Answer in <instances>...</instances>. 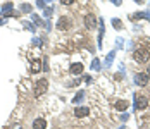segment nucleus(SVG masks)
Instances as JSON below:
<instances>
[{"instance_id":"nucleus-20","label":"nucleus","mask_w":150,"mask_h":129,"mask_svg":"<svg viewBox=\"0 0 150 129\" xmlns=\"http://www.w3.org/2000/svg\"><path fill=\"white\" fill-rule=\"evenodd\" d=\"M73 2H74V0H60V3H62V5H71Z\"/></svg>"},{"instance_id":"nucleus-25","label":"nucleus","mask_w":150,"mask_h":129,"mask_svg":"<svg viewBox=\"0 0 150 129\" xmlns=\"http://www.w3.org/2000/svg\"><path fill=\"white\" fill-rule=\"evenodd\" d=\"M114 3H116V5H119V3H121V0H112Z\"/></svg>"},{"instance_id":"nucleus-27","label":"nucleus","mask_w":150,"mask_h":129,"mask_svg":"<svg viewBox=\"0 0 150 129\" xmlns=\"http://www.w3.org/2000/svg\"><path fill=\"white\" fill-rule=\"evenodd\" d=\"M121 129H124V128H121Z\"/></svg>"},{"instance_id":"nucleus-14","label":"nucleus","mask_w":150,"mask_h":129,"mask_svg":"<svg viewBox=\"0 0 150 129\" xmlns=\"http://www.w3.org/2000/svg\"><path fill=\"white\" fill-rule=\"evenodd\" d=\"M83 98H85V91H78V95L73 98V103H79Z\"/></svg>"},{"instance_id":"nucleus-4","label":"nucleus","mask_w":150,"mask_h":129,"mask_svg":"<svg viewBox=\"0 0 150 129\" xmlns=\"http://www.w3.org/2000/svg\"><path fill=\"white\" fill-rule=\"evenodd\" d=\"M71 17H67V16H62V17H59L57 21V29H60V31H66V29H69L71 28Z\"/></svg>"},{"instance_id":"nucleus-11","label":"nucleus","mask_w":150,"mask_h":129,"mask_svg":"<svg viewBox=\"0 0 150 129\" xmlns=\"http://www.w3.org/2000/svg\"><path fill=\"white\" fill-rule=\"evenodd\" d=\"M131 19H147V21H150V10L149 12H138V14H133Z\"/></svg>"},{"instance_id":"nucleus-18","label":"nucleus","mask_w":150,"mask_h":129,"mask_svg":"<svg viewBox=\"0 0 150 129\" xmlns=\"http://www.w3.org/2000/svg\"><path fill=\"white\" fill-rule=\"evenodd\" d=\"M112 26L116 28V29H121V28H123V24H121L119 19H112Z\"/></svg>"},{"instance_id":"nucleus-7","label":"nucleus","mask_w":150,"mask_h":129,"mask_svg":"<svg viewBox=\"0 0 150 129\" xmlns=\"http://www.w3.org/2000/svg\"><path fill=\"white\" fill-rule=\"evenodd\" d=\"M88 114H90V109H88V107L79 105V107H76V109H74V115H76V117H86Z\"/></svg>"},{"instance_id":"nucleus-2","label":"nucleus","mask_w":150,"mask_h":129,"mask_svg":"<svg viewBox=\"0 0 150 129\" xmlns=\"http://www.w3.org/2000/svg\"><path fill=\"white\" fill-rule=\"evenodd\" d=\"M47 88H48V79H45V77L38 79L35 84V96H41L43 93H47Z\"/></svg>"},{"instance_id":"nucleus-6","label":"nucleus","mask_w":150,"mask_h":129,"mask_svg":"<svg viewBox=\"0 0 150 129\" xmlns=\"http://www.w3.org/2000/svg\"><path fill=\"white\" fill-rule=\"evenodd\" d=\"M85 26H86L88 29L97 28V17H95L93 14H86V16H85Z\"/></svg>"},{"instance_id":"nucleus-17","label":"nucleus","mask_w":150,"mask_h":129,"mask_svg":"<svg viewBox=\"0 0 150 129\" xmlns=\"http://www.w3.org/2000/svg\"><path fill=\"white\" fill-rule=\"evenodd\" d=\"M114 57H116V52H111V54L107 55V59H105V64H107V66H109V64L114 60Z\"/></svg>"},{"instance_id":"nucleus-21","label":"nucleus","mask_w":150,"mask_h":129,"mask_svg":"<svg viewBox=\"0 0 150 129\" xmlns=\"http://www.w3.org/2000/svg\"><path fill=\"white\" fill-rule=\"evenodd\" d=\"M36 5L40 7V9H43V7H45V0H38V2H36Z\"/></svg>"},{"instance_id":"nucleus-12","label":"nucleus","mask_w":150,"mask_h":129,"mask_svg":"<svg viewBox=\"0 0 150 129\" xmlns=\"http://www.w3.org/2000/svg\"><path fill=\"white\" fill-rule=\"evenodd\" d=\"M41 69V60L36 59V60H33V67H31V73H38Z\"/></svg>"},{"instance_id":"nucleus-5","label":"nucleus","mask_w":150,"mask_h":129,"mask_svg":"<svg viewBox=\"0 0 150 129\" xmlns=\"http://www.w3.org/2000/svg\"><path fill=\"white\" fill-rule=\"evenodd\" d=\"M135 83L138 86H147L149 84V76H147V73H136L135 74Z\"/></svg>"},{"instance_id":"nucleus-15","label":"nucleus","mask_w":150,"mask_h":129,"mask_svg":"<svg viewBox=\"0 0 150 129\" xmlns=\"http://www.w3.org/2000/svg\"><path fill=\"white\" fill-rule=\"evenodd\" d=\"M100 67H102V66H100V60H98V59H93V62H92V69H93V71H100Z\"/></svg>"},{"instance_id":"nucleus-8","label":"nucleus","mask_w":150,"mask_h":129,"mask_svg":"<svg viewBox=\"0 0 150 129\" xmlns=\"http://www.w3.org/2000/svg\"><path fill=\"white\" fill-rule=\"evenodd\" d=\"M128 107H130L128 100H117V102H116V109H117V110L126 112V110H128Z\"/></svg>"},{"instance_id":"nucleus-19","label":"nucleus","mask_w":150,"mask_h":129,"mask_svg":"<svg viewBox=\"0 0 150 129\" xmlns=\"http://www.w3.org/2000/svg\"><path fill=\"white\" fill-rule=\"evenodd\" d=\"M52 10H54V9H50V7H48V9H45V16H47V17H50V16H52Z\"/></svg>"},{"instance_id":"nucleus-16","label":"nucleus","mask_w":150,"mask_h":129,"mask_svg":"<svg viewBox=\"0 0 150 129\" xmlns=\"http://www.w3.org/2000/svg\"><path fill=\"white\" fill-rule=\"evenodd\" d=\"M31 10H33V7L29 3H22L21 5V12H31Z\"/></svg>"},{"instance_id":"nucleus-3","label":"nucleus","mask_w":150,"mask_h":129,"mask_svg":"<svg viewBox=\"0 0 150 129\" xmlns=\"http://www.w3.org/2000/svg\"><path fill=\"white\" fill-rule=\"evenodd\" d=\"M147 107H149V98H147V96L140 95V96L135 98V109H136V110H145Z\"/></svg>"},{"instance_id":"nucleus-1","label":"nucleus","mask_w":150,"mask_h":129,"mask_svg":"<svg viewBox=\"0 0 150 129\" xmlns=\"http://www.w3.org/2000/svg\"><path fill=\"white\" fill-rule=\"evenodd\" d=\"M149 57H150V52L147 48H138V50H135V54H133V59H135L138 64L149 62Z\"/></svg>"},{"instance_id":"nucleus-22","label":"nucleus","mask_w":150,"mask_h":129,"mask_svg":"<svg viewBox=\"0 0 150 129\" xmlns=\"http://www.w3.org/2000/svg\"><path fill=\"white\" fill-rule=\"evenodd\" d=\"M83 79H85L86 83H90V81H92V77H90V76H83Z\"/></svg>"},{"instance_id":"nucleus-23","label":"nucleus","mask_w":150,"mask_h":129,"mask_svg":"<svg viewBox=\"0 0 150 129\" xmlns=\"http://www.w3.org/2000/svg\"><path fill=\"white\" fill-rule=\"evenodd\" d=\"M147 76H149V79H150V66L147 67Z\"/></svg>"},{"instance_id":"nucleus-26","label":"nucleus","mask_w":150,"mask_h":129,"mask_svg":"<svg viewBox=\"0 0 150 129\" xmlns=\"http://www.w3.org/2000/svg\"><path fill=\"white\" fill-rule=\"evenodd\" d=\"M2 24H4V21H0V26H2Z\"/></svg>"},{"instance_id":"nucleus-9","label":"nucleus","mask_w":150,"mask_h":129,"mask_svg":"<svg viewBox=\"0 0 150 129\" xmlns=\"http://www.w3.org/2000/svg\"><path fill=\"white\" fill-rule=\"evenodd\" d=\"M69 73H71V74H81V73H83V64H81V62L73 64V66L69 67Z\"/></svg>"},{"instance_id":"nucleus-13","label":"nucleus","mask_w":150,"mask_h":129,"mask_svg":"<svg viewBox=\"0 0 150 129\" xmlns=\"http://www.w3.org/2000/svg\"><path fill=\"white\" fill-rule=\"evenodd\" d=\"M98 28H100V33H98V47H102V38H104V21L98 22Z\"/></svg>"},{"instance_id":"nucleus-24","label":"nucleus","mask_w":150,"mask_h":129,"mask_svg":"<svg viewBox=\"0 0 150 129\" xmlns=\"http://www.w3.org/2000/svg\"><path fill=\"white\" fill-rule=\"evenodd\" d=\"M133 2H136V3H143L145 0H133Z\"/></svg>"},{"instance_id":"nucleus-10","label":"nucleus","mask_w":150,"mask_h":129,"mask_svg":"<svg viewBox=\"0 0 150 129\" xmlns=\"http://www.w3.org/2000/svg\"><path fill=\"white\" fill-rule=\"evenodd\" d=\"M45 128H47V121H45V119H41V117L35 119V122H33V129H45Z\"/></svg>"}]
</instances>
